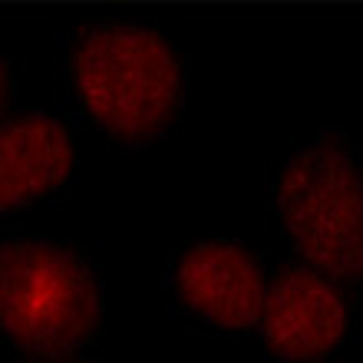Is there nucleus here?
I'll use <instances>...</instances> for the list:
<instances>
[{
    "instance_id": "obj_4",
    "label": "nucleus",
    "mask_w": 363,
    "mask_h": 363,
    "mask_svg": "<svg viewBox=\"0 0 363 363\" xmlns=\"http://www.w3.org/2000/svg\"><path fill=\"white\" fill-rule=\"evenodd\" d=\"M347 327L344 297L327 277L287 268L274 277L264 307V337L271 350L291 363L330 354Z\"/></svg>"
},
{
    "instance_id": "obj_5",
    "label": "nucleus",
    "mask_w": 363,
    "mask_h": 363,
    "mask_svg": "<svg viewBox=\"0 0 363 363\" xmlns=\"http://www.w3.org/2000/svg\"><path fill=\"white\" fill-rule=\"evenodd\" d=\"M179 294L205 320L231 330L258 324L268 307V287L258 261L238 245H195L179 261Z\"/></svg>"
},
{
    "instance_id": "obj_1",
    "label": "nucleus",
    "mask_w": 363,
    "mask_h": 363,
    "mask_svg": "<svg viewBox=\"0 0 363 363\" xmlns=\"http://www.w3.org/2000/svg\"><path fill=\"white\" fill-rule=\"evenodd\" d=\"M73 79L96 123L125 143L159 135L179 109V60L145 27H89L73 47Z\"/></svg>"
},
{
    "instance_id": "obj_6",
    "label": "nucleus",
    "mask_w": 363,
    "mask_h": 363,
    "mask_svg": "<svg viewBox=\"0 0 363 363\" xmlns=\"http://www.w3.org/2000/svg\"><path fill=\"white\" fill-rule=\"evenodd\" d=\"M73 172V139L67 125L40 113L4 123L0 133V205L20 208L67 182Z\"/></svg>"
},
{
    "instance_id": "obj_2",
    "label": "nucleus",
    "mask_w": 363,
    "mask_h": 363,
    "mask_svg": "<svg viewBox=\"0 0 363 363\" xmlns=\"http://www.w3.org/2000/svg\"><path fill=\"white\" fill-rule=\"evenodd\" d=\"M0 317L13 344L57 357L96 330L99 291L73 251L47 241H10L0 251Z\"/></svg>"
},
{
    "instance_id": "obj_3",
    "label": "nucleus",
    "mask_w": 363,
    "mask_h": 363,
    "mask_svg": "<svg viewBox=\"0 0 363 363\" xmlns=\"http://www.w3.org/2000/svg\"><path fill=\"white\" fill-rule=\"evenodd\" d=\"M281 218L314 268L363 277V175L340 139H317L291 159L277 189Z\"/></svg>"
}]
</instances>
